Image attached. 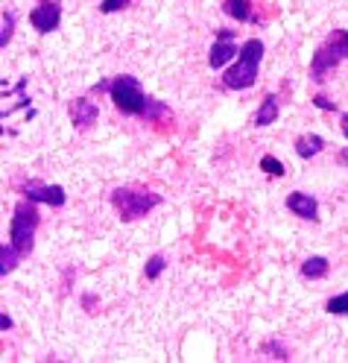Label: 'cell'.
<instances>
[{"label": "cell", "mask_w": 348, "mask_h": 363, "mask_svg": "<svg viewBox=\"0 0 348 363\" xmlns=\"http://www.w3.org/2000/svg\"><path fill=\"white\" fill-rule=\"evenodd\" d=\"M38 223H41V214H38V202L33 199H18L15 208H12V220H9V243L18 246L21 255H30L33 246H35V232H38Z\"/></svg>", "instance_id": "cell-3"}, {"label": "cell", "mask_w": 348, "mask_h": 363, "mask_svg": "<svg viewBox=\"0 0 348 363\" xmlns=\"http://www.w3.org/2000/svg\"><path fill=\"white\" fill-rule=\"evenodd\" d=\"M261 170H264L266 176H284V173H287V167L278 162L275 155H264V158H261Z\"/></svg>", "instance_id": "cell-20"}, {"label": "cell", "mask_w": 348, "mask_h": 363, "mask_svg": "<svg viewBox=\"0 0 348 363\" xmlns=\"http://www.w3.org/2000/svg\"><path fill=\"white\" fill-rule=\"evenodd\" d=\"M278 115H281V108H278V97L275 94H266L264 103L258 106V111H254L252 123L258 126V129H264V126H272L278 121Z\"/></svg>", "instance_id": "cell-12"}, {"label": "cell", "mask_w": 348, "mask_h": 363, "mask_svg": "<svg viewBox=\"0 0 348 363\" xmlns=\"http://www.w3.org/2000/svg\"><path fill=\"white\" fill-rule=\"evenodd\" d=\"M325 311L337 313V316H348V290L339 293V296H331L328 302H325Z\"/></svg>", "instance_id": "cell-18"}, {"label": "cell", "mask_w": 348, "mask_h": 363, "mask_svg": "<svg viewBox=\"0 0 348 363\" xmlns=\"http://www.w3.org/2000/svg\"><path fill=\"white\" fill-rule=\"evenodd\" d=\"M287 211H293L296 217L308 220V223H319V202H316V196H310L305 191L287 194Z\"/></svg>", "instance_id": "cell-9"}, {"label": "cell", "mask_w": 348, "mask_h": 363, "mask_svg": "<svg viewBox=\"0 0 348 363\" xmlns=\"http://www.w3.org/2000/svg\"><path fill=\"white\" fill-rule=\"evenodd\" d=\"M12 325H15V323H12V316L4 311V316H0V328H4V334H6V331H12Z\"/></svg>", "instance_id": "cell-24"}, {"label": "cell", "mask_w": 348, "mask_h": 363, "mask_svg": "<svg viewBox=\"0 0 348 363\" xmlns=\"http://www.w3.org/2000/svg\"><path fill=\"white\" fill-rule=\"evenodd\" d=\"M21 258H24V255L18 252V246L9 243V240H4V246H0V276H9V272H15V267H18Z\"/></svg>", "instance_id": "cell-15"}, {"label": "cell", "mask_w": 348, "mask_h": 363, "mask_svg": "<svg viewBox=\"0 0 348 363\" xmlns=\"http://www.w3.org/2000/svg\"><path fill=\"white\" fill-rule=\"evenodd\" d=\"M15 12L9 9V12H4V30H0V48L6 50V44L12 41V35H15Z\"/></svg>", "instance_id": "cell-19"}, {"label": "cell", "mask_w": 348, "mask_h": 363, "mask_svg": "<svg viewBox=\"0 0 348 363\" xmlns=\"http://www.w3.org/2000/svg\"><path fill=\"white\" fill-rule=\"evenodd\" d=\"M337 162H339L342 167H348V147H345V150H339V155H337Z\"/></svg>", "instance_id": "cell-27"}, {"label": "cell", "mask_w": 348, "mask_h": 363, "mask_svg": "<svg viewBox=\"0 0 348 363\" xmlns=\"http://www.w3.org/2000/svg\"><path fill=\"white\" fill-rule=\"evenodd\" d=\"M310 103H313V106H316L319 111H337V108H339V106H337V100H328L325 94H316V97H313Z\"/></svg>", "instance_id": "cell-22"}, {"label": "cell", "mask_w": 348, "mask_h": 363, "mask_svg": "<svg viewBox=\"0 0 348 363\" xmlns=\"http://www.w3.org/2000/svg\"><path fill=\"white\" fill-rule=\"evenodd\" d=\"M27 199L33 202H44V206H53V208H62L67 202V194L62 185H47V182H38V179H30L24 188H21Z\"/></svg>", "instance_id": "cell-7"}, {"label": "cell", "mask_w": 348, "mask_h": 363, "mask_svg": "<svg viewBox=\"0 0 348 363\" xmlns=\"http://www.w3.org/2000/svg\"><path fill=\"white\" fill-rule=\"evenodd\" d=\"M30 24L41 35L59 30V24H62V4H59V0H41V4L30 12Z\"/></svg>", "instance_id": "cell-6"}, {"label": "cell", "mask_w": 348, "mask_h": 363, "mask_svg": "<svg viewBox=\"0 0 348 363\" xmlns=\"http://www.w3.org/2000/svg\"><path fill=\"white\" fill-rule=\"evenodd\" d=\"M261 352L272 354V360H290V349L281 343V340H266V343H261Z\"/></svg>", "instance_id": "cell-16"}, {"label": "cell", "mask_w": 348, "mask_h": 363, "mask_svg": "<svg viewBox=\"0 0 348 363\" xmlns=\"http://www.w3.org/2000/svg\"><path fill=\"white\" fill-rule=\"evenodd\" d=\"M293 147H296L298 158H313V155H319L325 150V138L322 135H298Z\"/></svg>", "instance_id": "cell-13"}, {"label": "cell", "mask_w": 348, "mask_h": 363, "mask_svg": "<svg viewBox=\"0 0 348 363\" xmlns=\"http://www.w3.org/2000/svg\"><path fill=\"white\" fill-rule=\"evenodd\" d=\"M67 115H71V123H74L79 132H85V129H91V126L97 123L100 106L91 100V97H74L71 106H67Z\"/></svg>", "instance_id": "cell-8"}, {"label": "cell", "mask_w": 348, "mask_h": 363, "mask_svg": "<svg viewBox=\"0 0 348 363\" xmlns=\"http://www.w3.org/2000/svg\"><path fill=\"white\" fill-rule=\"evenodd\" d=\"M111 206L118 208L123 223H135L147 217L152 208L161 206V194L144 191V188H114L111 191Z\"/></svg>", "instance_id": "cell-5"}, {"label": "cell", "mask_w": 348, "mask_h": 363, "mask_svg": "<svg viewBox=\"0 0 348 363\" xmlns=\"http://www.w3.org/2000/svg\"><path fill=\"white\" fill-rule=\"evenodd\" d=\"M164 269H167L164 255H152V258L147 261V267H144V276H147V281H155V279H158Z\"/></svg>", "instance_id": "cell-17"}, {"label": "cell", "mask_w": 348, "mask_h": 363, "mask_svg": "<svg viewBox=\"0 0 348 363\" xmlns=\"http://www.w3.org/2000/svg\"><path fill=\"white\" fill-rule=\"evenodd\" d=\"M223 12L240 24H261V15L254 12L252 0H223Z\"/></svg>", "instance_id": "cell-10"}, {"label": "cell", "mask_w": 348, "mask_h": 363, "mask_svg": "<svg viewBox=\"0 0 348 363\" xmlns=\"http://www.w3.org/2000/svg\"><path fill=\"white\" fill-rule=\"evenodd\" d=\"M235 35H237L235 30H217V38L220 41H235Z\"/></svg>", "instance_id": "cell-25"}, {"label": "cell", "mask_w": 348, "mask_h": 363, "mask_svg": "<svg viewBox=\"0 0 348 363\" xmlns=\"http://www.w3.org/2000/svg\"><path fill=\"white\" fill-rule=\"evenodd\" d=\"M264 41L261 38H249L240 44V53L235 59V65L228 67L223 74V85L228 91H246L258 82V74H261V62H264Z\"/></svg>", "instance_id": "cell-2"}, {"label": "cell", "mask_w": 348, "mask_h": 363, "mask_svg": "<svg viewBox=\"0 0 348 363\" xmlns=\"http://www.w3.org/2000/svg\"><path fill=\"white\" fill-rule=\"evenodd\" d=\"M328 272H331V261L322 258V255H310V258H305V264H301V276L310 279V281L325 279Z\"/></svg>", "instance_id": "cell-14"}, {"label": "cell", "mask_w": 348, "mask_h": 363, "mask_svg": "<svg viewBox=\"0 0 348 363\" xmlns=\"http://www.w3.org/2000/svg\"><path fill=\"white\" fill-rule=\"evenodd\" d=\"M132 6V0H103L100 4V12L103 15H114V12H123Z\"/></svg>", "instance_id": "cell-21"}, {"label": "cell", "mask_w": 348, "mask_h": 363, "mask_svg": "<svg viewBox=\"0 0 348 363\" xmlns=\"http://www.w3.org/2000/svg\"><path fill=\"white\" fill-rule=\"evenodd\" d=\"M345 59H348V30H334L319 44L313 59H310V79L325 82L328 74H334Z\"/></svg>", "instance_id": "cell-4"}, {"label": "cell", "mask_w": 348, "mask_h": 363, "mask_svg": "<svg viewBox=\"0 0 348 363\" xmlns=\"http://www.w3.org/2000/svg\"><path fill=\"white\" fill-rule=\"evenodd\" d=\"M237 53H240V48H237L235 41H220V38H214L211 50H208V65H211L214 71H220V67H225L228 62H235Z\"/></svg>", "instance_id": "cell-11"}, {"label": "cell", "mask_w": 348, "mask_h": 363, "mask_svg": "<svg viewBox=\"0 0 348 363\" xmlns=\"http://www.w3.org/2000/svg\"><path fill=\"white\" fill-rule=\"evenodd\" d=\"M339 126H342V135L348 138V111H342V115H339Z\"/></svg>", "instance_id": "cell-26"}, {"label": "cell", "mask_w": 348, "mask_h": 363, "mask_svg": "<svg viewBox=\"0 0 348 363\" xmlns=\"http://www.w3.org/2000/svg\"><path fill=\"white\" fill-rule=\"evenodd\" d=\"M82 308L88 311V313H97L94 308H97V296H82Z\"/></svg>", "instance_id": "cell-23"}, {"label": "cell", "mask_w": 348, "mask_h": 363, "mask_svg": "<svg viewBox=\"0 0 348 363\" xmlns=\"http://www.w3.org/2000/svg\"><path fill=\"white\" fill-rule=\"evenodd\" d=\"M106 94L111 97L114 108L123 111V115H129V118H141L147 123H158V121L173 118V111H170L167 103H161V100L144 94V88H141V82H137V77L120 74V77L108 79Z\"/></svg>", "instance_id": "cell-1"}]
</instances>
